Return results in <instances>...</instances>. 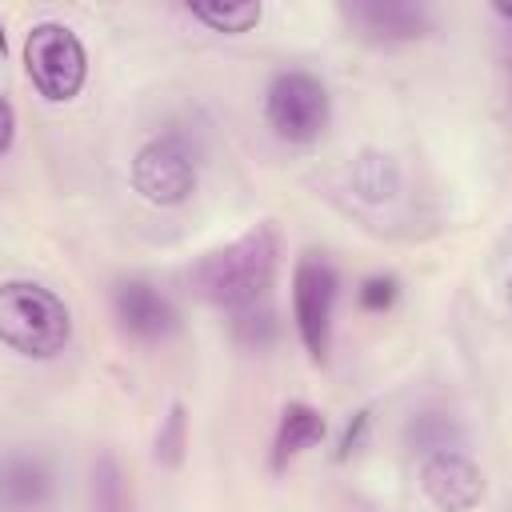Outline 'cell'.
<instances>
[{"mask_svg":"<svg viewBox=\"0 0 512 512\" xmlns=\"http://www.w3.org/2000/svg\"><path fill=\"white\" fill-rule=\"evenodd\" d=\"M368 428H372V412H368V408H360V412L344 424V432H340V440H336V460H348L352 452H360V448H364Z\"/></svg>","mask_w":512,"mask_h":512,"instance_id":"19","label":"cell"},{"mask_svg":"<svg viewBox=\"0 0 512 512\" xmlns=\"http://www.w3.org/2000/svg\"><path fill=\"white\" fill-rule=\"evenodd\" d=\"M404 444L416 452V456H428V452H444V448H460L464 444V428L456 416L448 412H416L408 424H404Z\"/></svg>","mask_w":512,"mask_h":512,"instance_id":"13","label":"cell"},{"mask_svg":"<svg viewBox=\"0 0 512 512\" xmlns=\"http://www.w3.org/2000/svg\"><path fill=\"white\" fill-rule=\"evenodd\" d=\"M188 12L200 24H208L212 32H224V36H240V32L256 28L260 16H264L260 0H192Z\"/></svg>","mask_w":512,"mask_h":512,"instance_id":"14","label":"cell"},{"mask_svg":"<svg viewBox=\"0 0 512 512\" xmlns=\"http://www.w3.org/2000/svg\"><path fill=\"white\" fill-rule=\"evenodd\" d=\"M112 312H116V324L144 344H160L180 332L176 304L148 280H120L112 288Z\"/></svg>","mask_w":512,"mask_h":512,"instance_id":"9","label":"cell"},{"mask_svg":"<svg viewBox=\"0 0 512 512\" xmlns=\"http://www.w3.org/2000/svg\"><path fill=\"white\" fill-rule=\"evenodd\" d=\"M276 268H280V232L272 220H260L236 240L204 252L188 268V288L224 312H244L268 300Z\"/></svg>","mask_w":512,"mask_h":512,"instance_id":"1","label":"cell"},{"mask_svg":"<svg viewBox=\"0 0 512 512\" xmlns=\"http://www.w3.org/2000/svg\"><path fill=\"white\" fill-rule=\"evenodd\" d=\"M264 120L288 144H312L332 120L328 84L304 68H284L264 88Z\"/></svg>","mask_w":512,"mask_h":512,"instance_id":"4","label":"cell"},{"mask_svg":"<svg viewBox=\"0 0 512 512\" xmlns=\"http://www.w3.org/2000/svg\"><path fill=\"white\" fill-rule=\"evenodd\" d=\"M8 48V36H4V24H0V52Z\"/></svg>","mask_w":512,"mask_h":512,"instance_id":"21","label":"cell"},{"mask_svg":"<svg viewBox=\"0 0 512 512\" xmlns=\"http://www.w3.org/2000/svg\"><path fill=\"white\" fill-rule=\"evenodd\" d=\"M396 296H400V280L396 276H384V272L364 276L360 288H356V304L364 312H388L396 304Z\"/></svg>","mask_w":512,"mask_h":512,"instance_id":"18","label":"cell"},{"mask_svg":"<svg viewBox=\"0 0 512 512\" xmlns=\"http://www.w3.org/2000/svg\"><path fill=\"white\" fill-rule=\"evenodd\" d=\"M24 68L36 92L52 104L72 100L88 80V52L80 36L60 20H40L24 36Z\"/></svg>","mask_w":512,"mask_h":512,"instance_id":"5","label":"cell"},{"mask_svg":"<svg viewBox=\"0 0 512 512\" xmlns=\"http://www.w3.org/2000/svg\"><path fill=\"white\" fill-rule=\"evenodd\" d=\"M232 332H236V340L248 344V348L272 344V340H276V316H272L268 300H264V304H252V308H244V312H232Z\"/></svg>","mask_w":512,"mask_h":512,"instance_id":"17","label":"cell"},{"mask_svg":"<svg viewBox=\"0 0 512 512\" xmlns=\"http://www.w3.org/2000/svg\"><path fill=\"white\" fill-rule=\"evenodd\" d=\"M420 488L440 512H468L484 500V472L464 448L420 456Z\"/></svg>","mask_w":512,"mask_h":512,"instance_id":"7","label":"cell"},{"mask_svg":"<svg viewBox=\"0 0 512 512\" xmlns=\"http://www.w3.org/2000/svg\"><path fill=\"white\" fill-rule=\"evenodd\" d=\"M328 432V420L316 404L308 400H288L280 408V420H276V432H272V448H268V468L272 472H284L296 456H304L308 448H316Z\"/></svg>","mask_w":512,"mask_h":512,"instance_id":"11","label":"cell"},{"mask_svg":"<svg viewBox=\"0 0 512 512\" xmlns=\"http://www.w3.org/2000/svg\"><path fill=\"white\" fill-rule=\"evenodd\" d=\"M72 340L68 304L36 280L0 284V344L28 360H52Z\"/></svg>","mask_w":512,"mask_h":512,"instance_id":"2","label":"cell"},{"mask_svg":"<svg viewBox=\"0 0 512 512\" xmlns=\"http://www.w3.org/2000/svg\"><path fill=\"white\" fill-rule=\"evenodd\" d=\"M336 292H340V276L332 260L324 252H304L292 268V324L312 364L328 360Z\"/></svg>","mask_w":512,"mask_h":512,"instance_id":"6","label":"cell"},{"mask_svg":"<svg viewBox=\"0 0 512 512\" xmlns=\"http://www.w3.org/2000/svg\"><path fill=\"white\" fill-rule=\"evenodd\" d=\"M200 180V152L188 132L164 128L148 136L136 156H132V188L156 204V208H176L196 192Z\"/></svg>","mask_w":512,"mask_h":512,"instance_id":"3","label":"cell"},{"mask_svg":"<svg viewBox=\"0 0 512 512\" xmlns=\"http://www.w3.org/2000/svg\"><path fill=\"white\" fill-rule=\"evenodd\" d=\"M188 456V408L180 400L168 404L160 428H156V440H152V460L160 468H180Z\"/></svg>","mask_w":512,"mask_h":512,"instance_id":"16","label":"cell"},{"mask_svg":"<svg viewBox=\"0 0 512 512\" xmlns=\"http://www.w3.org/2000/svg\"><path fill=\"white\" fill-rule=\"evenodd\" d=\"M352 32L368 44H408L428 36L432 12L412 0H352L340 8Z\"/></svg>","mask_w":512,"mask_h":512,"instance_id":"8","label":"cell"},{"mask_svg":"<svg viewBox=\"0 0 512 512\" xmlns=\"http://www.w3.org/2000/svg\"><path fill=\"white\" fill-rule=\"evenodd\" d=\"M88 504H92V512H132L128 472H124V464L116 460V452H100V456L92 460Z\"/></svg>","mask_w":512,"mask_h":512,"instance_id":"12","label":"cell"},{"mask_svg":"<svg viewBox=\"0 0 512 512\" xmlns=\"http://www.w3.org/2000/svg\"><path fill=\"white\" fill-rule=\"evenodd\" d=\"M16 140V108L8 104V96H0V156L12 148Z\"/></svg>","mask_w":512,"mask_h":512,"instance_id":"20","label":"cell"},{"mask_svg":"<svg viewBox=\"0 0 512 512\" xmlns=\"http://www.w3.org/2000/svg\"><path fill=\"white\" fill-rule=\"evenodd\" d=\"M56 496L52 464L36 452L0 456V512H44Z\"/></svg>","mask_w":512,"mask_h":512,"instance_id":"10","label":"cell"},{"mask_svg":"<svg viewBox=\"0 0 512 512\" xmlns=\"http://www.w3.org/2000/svg\"><path fill=\"white\" fill-rule=\"evenodd\" d=\"M352 188L364 200H388L400 192V164L388 152H360L352 160Z\"/></svg>","mask_w":512,"mask_h":512,"instance_id":"15","label":"cell"}]
</instances>
